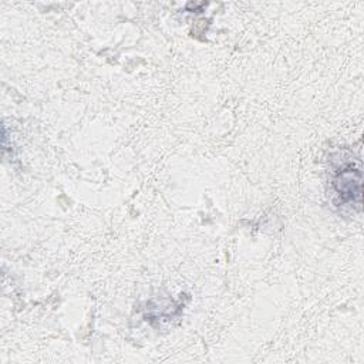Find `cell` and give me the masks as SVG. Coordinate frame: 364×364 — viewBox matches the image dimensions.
<instances>
[{"label":"cell","mask_w":364,"mask_h":364,"mask_svg":"<svg viewBox=\"0 0 364 364\" xmlns=\"http://www.w3.org/2000/svg\"><path fill=\"white\" fill-rule=\"evenodd\" d=\"M333 189L341 203H353L360 208L361 203V171L351 162H344L336 168L331 181Z\"/></svg>","instance_id":"6da1fadb"}]
</instances>
